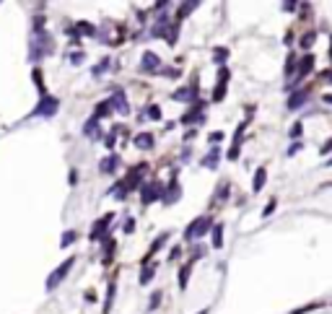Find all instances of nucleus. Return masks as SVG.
I'll return each instance as SVG.
<instances>
[{
  "mask_svg": "<svg viewBox=\"0 0 332 314\" xmlns=\"http://www.w3.org/2000/svg\"><path fill=\"white\" fill-rule=\"evenodd\" d=\"M83 135L86 138H99V120L96 117H91V120L83 125Z\"/></svg>",
  "mask_w": 332,
  "mask_h": 314,
  "instance_id": "f8f14e48",
  "label": "nucleus"
},
{
  "mask_svg": "<svg viewBox=\"0 0 332 314\" xmlns=\"http://www.w3.org/2000/svg\"><path fill=\"white\" fill-rule=\"evenodd\" d=\"M312 42H314V34H306V36H304V42H301V47H309Z\"/></svg>",
  "mask_w": 332,
  "mask_h": 314,
  "instance_id": "473e14b6",
  "label": "nucleus"
},
{
  "mask_svg": "<svg viewBox=\"0 0 332 314\" xmlns=\"http://www.w3.org/2000/svg\"><path fill=\"white\" fill-rule=\"evenodd\" d=\"M226 55H229V52H226L223 47H218V50H216V62H223V60H226Z\"/></svg>",
  "mask_w": 332,
  "mask_h": 314,
  "instance_id": "c756f323",
  "label": "nucleus"
},
{
  "mask_svg": "<svg viewBox=\"0 0 332 314\" xmlns=\"http://www.w3.org/2000/svg\"><path fill=\"white\" fill-rule=\"evenodd\" d=\"M135 145H138L140 151H148V148H153V135H151V133H140V135L135 138Z\"/></svg>",
  "mask_w": 332,
  "mask_h": 314,
  "instance_id": "2eb2a0df",
  "label": "nucleus"
},
{
  "mask_svg": "<svg viewBox=\"0 0 332 314\" xmlns=\"http://www.w3.org/2000/svg\"><path fill=\"white\" fill-rule=\"evenodd\" d=\"M140 195H143V205H151L156 198H161V184L158 182H151V184H143V190H140Z\"/></svg>",
  "mask_w": 332,
  "mask_h": 314,
  "instance_id": "423d86ee",
  "label": "nucleus"
},
{
  "mask_svg": "<svg viewBox=\"0 0 332 314\" xmlns=\"http://www.w3.org/2000/svg\"><path fill=\"white\" fill-rule=\"evenodd\" d=\"M306 99H309V91H296L294 96L288 99V109H299V107H301Z\"/></svg>",
  "mask_w": 332,
  "mask_h": 314,
  "instance_id": "ddd939ff",
  "label": "nucleus"
},
{
  "mask_svg": "<svg viewBox=\"0 0 332 314\" xmlns=\"http://www.w3.org/2000/svg\"><path fill=\"white\" fill-rule=\"evenodd\" d=\"M327 151H332V140H327V143L322 145V153H327Z\"/></svg>",
  "mask_w": 332,
  "mask_h": 314,
  "instance_id": "f704fd0d",
  "label": "nucleus"
},
{
  "mask_svg": "<svg viewBox=\"0 0 332 314\" xmlns=\"http://www.w3.org/2000/svg\"><path fill=\"white\" fill-rule=\"evenodd\" d=\"M109 112H112V104H109V101H101V104L96 107V114H94V117H96V120H101V117H109Z\"/></svg>",
  "mask_w": 332,
  "mask_h": 314,
  "instance_id": "412c9836",
  "label": "nucleus"
},
{
  "mask_svg": "<svg viewBox=\"0 0 332 314\" xmlns=\"http://www.w3.org/2000/svg\"><path fill=\"white\" fill-rule=\"evenodd\" d=\"M107 65H109V60H101V62L94 68V75H101V70H107Z\"/></svg>",
  "mask_w": 332,
  "mask_h": 314,
  "instance_id": "7c9ffc66",
  "label": "nucleus"
},
{
  "mask_svg": "<svg viewBox=\"0 0 332 314\" xmlns=\"http://www.w3.org/2000/svg\"><path fill=\"white\" fill-rule=\"evenodd\" d=\"M265 179H267V172H265V169L260 166V169L255 172V182H252V190H255V192H260V190L265 187Z\"/></svg>",
  "mask_w": 332,
  "mask_h": 314,
  "instance_id": "f3484780",
  "label": "nucleus"
},
{
  "mask_svg": "<svg viewBox=\"0 0 332 314\" xmlns=\"http://www.w3.org/2000/svg\"><path fill=\"white\" fill-rule=\"evenodd\" d=\"M187 278H190V265L179 270V288H182V291L187 288Z\"/></svg>",
  "mask_w": 332,
  "mask_h": 314,
  "instance_id": "393cba45",
  "label": "nucleus"
},
{
  "mask_svg": "<svg viewBox=\"0 0 332 314\" xmlns=\"http://www.w3.org/2000/svg\"><path fill=\"white\" fill-rule=\"evenodd\" d=\"M221 138H223V133H213V135H211V140H213V143H218Z\"/></svg>",
  "mask_w": 332,
  "mask_h": 314,
  "instance_id": "72a5a7b5",
  "label": "nucleus"
},
{
  "mask_svg": "<svg viewBox=\"0 0 332 314\" xmlns=\"http://www.w3.org/2000/svg\"><path fill=\"white\" fill-rule=\"evenodd\" d=\"M75 239H78V234H75V231H65V234H63V239H60V247H70Z\"/></svg>",
  "mask_w": 332,
  "mask_h": 314,
  "instance_id": "4be33fe9",
  "label": "nucleus"
},
{
  "mask_svg": "<svg viewBox=\"0 0 332 314\" xmlns=\"http://www.w3.org/2000/svg\"><path fill=\"white\" fill-rule=\"evenodd\" d=\"M174 99L177 101H195V89H179L174 94Z\"/></svg>",
  "mask_w": 332,
  "mask_h": 314,
  "instance_id": "6ab92c4d",
  "label": "nucleus"
},
{
  "mask_svg": "<svg viewBox=\"0 0 332 314\" xmlns=\"http://www.w3.org/2000/svg\"><path fill=\"white\" fill-rule=\"evenodd\" d=\"M153 273H156V265H148L143 273H140V283L146 286V283H151V278H153Z\"/></svg>",
  "mask_w": 332,
  "mask_h": 314,
  "instance_id": "5701e85b",
  "label": "nucleus"
},
{
  "mask_svg": "<svg viewBox=\"0 0 332 314\" xmlns=\"http://www.w3.org/2000/svg\"><path fill=\"white\" fill-rule=\"evenodd\" d=\"M192 8H197V3H184V6L179 8V18H184V16H190V13H192Z\"/></svg>",
  "mask_w": 332,
  "mask_h": 314,
  "instance_id": "bb28decb",
  "label": "nucleus"
},
{
  "mask_svg": "<svg viewBox=\"0 0 332 314\" xmlns=\"http://www.w3.org/2000/svg\"><path fill=\"white\" fill-rule=\"evenodd\" d=\"M213 247H216V249L223 247V223H216V226H213Z\"/></svg>",
  "mask_w": 332,
  "mask_h": 314,
  "instance_id": "a211bd4d",
  "label": "nucleus"
},
{
  "mask_svg": "<svg viewBox=\"0 0 332 314\" xmlns=\"http://www.w3.org/2000/svg\"><path fill=\"white\" fill-rule=\"evenodd\" d=\"M218 161H221V151H218V148H211V153H208V159H205L202 164H205L208 169H216Z\"/></svg>",
  "mask_w": 332,
  "mask_h": 314,
  "instance_id": "dca6fc26",
  "label": "nucleus"
},
{
  "mask_svg": "<svg viewBox=\"0 0 332 314\" xmlns=\"http://www.w3.org/2000/svg\"><path fill=\"white\" fill-rule=\"evenodd\" d=\"M112 213H107V216H101L96 223H94V228H91V234H89V237H91V242H101V237H104V234H107V228L112 226Z\"/></svg>",
  "mask_w": 332,
  "mask_h": 314,
  "instance_id": "20e7f679",
  "label": "nucleus"
},
{
  "mask_svg": "<svg viewBox=\"0 0 332 314\" xmlns=\"http://www.w3.org/2000/svg\"><path fill=\"white\" fill-rule=\"evenodd\" d=\"M312 65H314V57H312V55H306V57L299 62V73H296V78H306V75H309V70H312Z\"/></svg>",
  "mask_w": 332,
  "mask_h": 314,
  "instance_id": "4468645a",
  "label": "nucleus"
},
{
  "mask_svg": "<svg viewBox=\"0 0 332 314\" xmlns=\"http://www.w3.org/2000/svg\"><path fill=\"white\" fill-rule=\"evenodd\" d=\"M226 78H229V70H226V68H221L218 86H216V94H213V99H216V101H221V99H223V91H226Z\"/></svg>",
  "mask_w": 332,
  "mask_h": 314,
  "instance_id": "9d476101",
  "label": "nucleus"
},
{
  "mask_svg": "<svg viewBox=\"0 0 332 314\" xmlns=\"http://www.w3.org/2000/svg\"><path fill=\"white\" fill-rule=\"evenodd\" d=\"M114 291H117V288H114V283H109V291H107V301H104V314H107V311L112 309V301H114Z\"/></svg>",
  "mask_w": 332,
  "mask_h": 314,
  "instance_id": "b1692460",
  "label": "nucleus"
},
{
  "mask_svg": "<svg viewBox=\"0 0 332 314\" xmlns=\"http://www.w3.org/2000/svg\"><path fill=\"white\" fill-rule=\"evenodd\" d=\"M140 68H143L146 73H153V70H158V68H161V60H158V55H156V52H143Z\"/></svg>",
  "mask_w": 332,
  "mask_h": 314,
  "instance_id": "6e6552de",
  "label": "nucleus"
},
{
  "mask_svg": "<svg viewBox=\"0 0 332 314\" xmlns=\"http://www.w3.org/2000/svg\"><path fill=\"white\" fill-rule=\"evenodd\" d=\"M301 130H304V128H301V122H296L294 128H291V138H301Z\"/></svg>",
  "mask_w": 332,
  "mask_h": 314,
  "instance_id": "c85d7f7f",
  "label": "nucleus"
},
{
  "mask_svg": "<svg viewBox=\"0 0 332 314\" xmlns=\"http://www.w3.org/2000/svg\"><path fill=\"white\" fill-rule=\"evenodd\" d=\"M179 195H182V190H179L177 179H169V190L161 192V200H163V205H174L179 200Z\"/></svg>",
  "mask_w": 332,
  "mask_h": 314,
  "instance_id": "39448f33",
  "label": "nucleus"
},
{
  "mask_svg": "<svg viewBox=\"0 0 332 314\" xmlns=\"http://www.w3.org/2000/svg\"><path fill=\"white\" fill-rule=\"evenodd\" d=\"M202 107H205L202 101H195V107L187 109V114L182 117V122L187 125V122H197V120H202Z\"/></svg>",
  "mask_w": 332,
  "mask_h": 314,
  "instance_id": "1a4fd4ad",
  "label": "nucleus"
},
{
  "mask_svg": "<svg viewBox=\"0 0 332 314\" xmlns=\"http://www.w3.org/2000/svg\"><path fill=\"white\" fill-rule=\"evenodd\" d=\"M166 239H169V234H161V237H158V239L153 242V247H151V252H148V257H143V262H148V260H151V255H153V252H158V249L163 247V242H166Z\"/></svg>",
  "mask_w": 332,
  "mask_h": 314,
  "instance_id": "aec40b11",
  "label": "nucleus"
},
{
  "mask_svg": "<svg viewBox=\"0 0 332 314\" xmlns=\"http://www.w3.org/2000/svg\"><path fill=\"white\" fill-rule=\"evenodd\" d=\"M158 304H161V291H153V296H151V304H148V311L158 309Z\"/></svg>",
  "mask_w": 332,
  "mask_h": 314,
  "instance_id": "a878e982",
  "label": "nucleus"
},
{
  "mask_svg": "<svg viewBox=\"0 0 332 314\" xmlns=\"http://www.w3.org/2000/svg\"><path fill=\"white\" fill-rule=\"evenodd\" d=\"M213 226V221L208 218V216H200V218H195L187 228H184V239L187 242H195V239H202L205 234H208V228Z\"/></svg>",
  "mask_w": 332,
  "mask_h": 314,
  "instance_id": "f257e3e1",
  "label": "nucleus"
},
{
  "mask_svg": "<svg viewBox=\"0 0 332 314\" xmlns=\"http://www.w3.org/2000/svg\"><path fill=\"white\" fill-rule=\"evenodd\" d=\"M109 104H112V109H117L119 114H128V112H130V104H128V99H125V91H114L112 99H109Z\"/></svg>",
  "mask_w": 332,
  "mask_h": 314,
  "instance_id": "0eeeda50",
  "label": "nucleus"
},
{
  "mask_svg": "<svg viewBox=\"0 0 332 314\" xmlns=\"http://www.w3.org/2000/svg\"><path fill=\"white\" fill-rule=\"evenodd\" d=\"M75 265V257H68L63 265H57L52 273H50V278H47V291H52V288H57L63 281H65V276L70 273V267Z\"/></svg>",
  "mask_w": 332,
  "mask_h": 314,
  "instance_id": "7ed1b4c3",
  "label": "nucleus"
},
{
  "mask_svg": "<svg viewBox=\"0 0 332 314\" xmlns=\"http://www.w3.org/2000/svg\"><path fill=\"white\" fill-rule=\"evenodd\" d=\"M60 109V101L55 96H47V94H42L39 104L31 109V117H52L55 112Z\"/></svg>",
  "mask_w": 332,
  "mask_h": 314,
  "instance_id": "f03ea898",
  "label": "nucleus"
},
{
  "mask_svg": "<svg viewBox=\"0 0 332 314\" xmlns=\"http://www.w3.org/2000/svg\"><path fill=\"white\" fill-rule=\"evenodd\" d=\"M117 166H119V156H107V159L99 164V169H101L104 174H112Z\"/></svg>",
  "mask_w": 332,
  "mask_h": 314,
  "instance_id": "9b49d317",
  "label": "nucleus"
},
{
  "mask_svg": "<svg viewBox=\"0 0 332 314\" xmlns=\"http://www.w3.org/2000/svg\"><path fill=\"white\" fill-rule=\"evenodd\" d=\"M148 117H151V120H161V109H158L156 104H151V107H148Z\"/></svg>",
  "mask_w": 332,
  "mask_h": 314,
  "instance_id": "cd10ccee",
  "label": "nucleus"
},
{
  "mask_svg": "<svg viewBox=\"0 0 332 314\" xmlns=\"http://www.w3.org/2000/svg\"><path fill=\"white\" fill-rule=\"evenodd\" d=\"M275 205H278V203H275V200H270V203H267V205H265V211H262V216H265V218H267V216H270V213H273V211H275Z\"/></svg>",
  "mask_w": 332,
  "mask_h": 314,
  "instance_id": "2f4dec72",
  "label": "nucleus"
}]
</instances>
